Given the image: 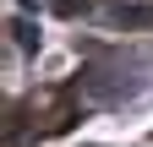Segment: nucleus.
Instances as JSON below:
<instances>
[{
  "label": "nucleus",
  "instance_id": "nucleus-1",
  "mask_svg": "<svg viewBox=\"0 0 153 147\" xmlns=\"http://www.w3.org/2000/svg\"><path fill=\"white\" fill-rule=\"evenodd\" d=\"M104 16L115 27H148L153 22V6H104Z\"/></svg>",
  "mask_w": 153,
  "mask_h": 147
},
{
  "label": "nucleus",
  "instance_id": "nucleus-2",
  "mask_svg": "<svg viewBox=\"0 0 153 147\" xmlns=\"http://www.w3.org/2000/svg\"><path fill=\"white\" fill-rule=\"evenodd\" d=\"M11 33H16V44H27V49L38 44V38H33V27H27V22H11Z\"/></svg>",
  "mask_w": 153,
  "mask_h": 147
}]
</instances>
